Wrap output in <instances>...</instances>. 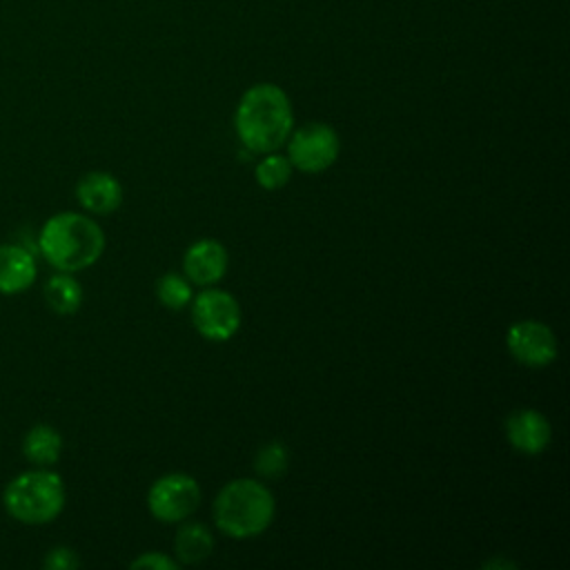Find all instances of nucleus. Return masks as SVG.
Segmentation results:
<instances>
[{
	"mask_svg": "<svg viewBox=\"0 0 570 570\" xmlns=\"http://www.w3.org/2000/svg\"><path fill=\"white\" fill-rule=\"evenodd\" d=\"M38 249L58 272L76 274L91 267L102 256L105 234L94 218L76 212H60L40 227Z\"/></svg>",
	"mask_w": 570,
	"mask_h": 570,
	"instance_id": "obj_2",
	"label": "nucleus"
},
{
	"mask_svg": "<svg viewBox=\"0 0 570 570\" xmlns=\"http://www.w3.org/2000/svg\"><path fill=\"white\" fill-rule=\"evenodd\" d=\"M234 129L243 147L254 154L285 147L294 129V109L285 89L274 82H256L245 89L234 111Z\"/></svg>",
	"mask_w": 570,
	"mask_h": 570,
	"instance_id": "obj_1",
	"label": "nucleus"
},
{
	"mask_svg": "<svg viewBox=\"0 0 570 570\" xmlns=\"http://www.w3.org/2000/svg\"><path fill=\"white\" fill-rule=\"evenodd\" d=\"M483 568H514L512 561H501V559H494V561H488L483 563Z\"/></svg>",
	"mask_w": 570,
	"mask_h": 570,
	"instance_id": "obj_21",
	"label": "nucleus"
},
{
	"mask_svg": "<svg viewBox=\"0 0 570 570\" xmlns=\"http://www.w3.org/2000/svg\"><path fill=\"white\" fill-rule=\"evenodd\" d=\"M76 198L89 214L107 216L122 205V185L109 171H89L76 183Z\"/></svg>",
	"mask_w": 570,
	"mask_h": 570,
	"instance_id": "obj_11",
	"label": "nucleus"
},
{
	"mask_svg": "<svg viewBox=\"0 0 570 570\" xmlns=\"http://www.w3.org/2000/svg\"><path fill=\"white\" fill-rule=\"evenodd\" d=\"M131 568H151V570H176L178 568V561L167 557V554H160V552H145L140 554L138 559L131 561Z\"/></svg>",
	"mask_w": 570,
	"mask_h": 570,
	"instance_id": "obj_20",
	"label": "nucleus"
},
{
	"mask_svg": "<svg viewBox=\"0 0 570 570\" xmlns=\"http://www.w3.org/2000/svg\"><path fill=\"white\" fill-rule=\"evenodd\" d=\"M292 163L287 160V156H281L276 151H269V154H263V158L258 160L256 169H254V176H256V183L263 187V189H281L289 183L292 178Z\"/></svg>",
	"mask_w": 570,
	"mask_h": 570,
	"instance_id": "obj_16",
	"label": "nucleus"
},
{
	"mask_svg": "<svg viewBox=\"0 0 570 570\" xmlns=\"http://www.w3.org/2000/svg\"><path fill=\"white\" fill-rule=\"evenodd\" d=\"M156 296L165 307L183 309L191 303L194 289H191V283L187 276L169 272L156 281Z\"/></svg>",
	"mask_w": 570,
	"mask_h": 570,
	"instance_id": "obj_17",
	"label": "nucleus"
},
{
	"mask_svg": "<svg viewBox=\"0 0 570 570\" xmlns=\"http://www.w3.org/2000/svg\"><path fill=\"white\" fill-rule=\"evenodd\" d=\"M285 145L292 167L305 174L325 171L336 163L341 151V138L327 122H307L298 129H292Z\"/></svg>",
	"mask_w": 570,
	"mask_h": 570,
	"instance_id": "obj_5",
	"label": "nucleus"
},
{
	"mask_svg": "<svg viewBox=\"0 0 570 570\" xmlns=\"http://www.w3.org/2000/svg\"><path fill=\"white\" fill-rule=\"evenodd\" d=\"M287 461H289L287 448L281 441H269L258 450L254 459V468L263 479H278L281 474H285Z\"/></svg>",
	"mask_w": 570,
	"mask_h": 570,
	"instance_id": "obj_18",
	"label": "nucleus"
},
{
	"mask_svg": "<svg viewBox=\"0 0 570 570\" xmlns=\"http://www.w3.org/2000/svg\"><path fill=\"white\" fill-rule=\"evenodd\" d=\"M200 485L191 474L171 472L156 479L147 492V508L163 523H180L196 512Z\"/></svg>",
	"mask_w": 570,
	"mask_h": 570,
	"instance_id": "obj_6",
	"label": "nucleus"
},
{
	"mask_svg": "<svg viewBox=\"0 0 570 570\" xmlns=\"http://www.w3.org/2000/svg\"><path fill=\"white\" fill-rule=\"evenodd\" d=\"M276 514L272 490L254 479L229 481L214 501L216 528L232 539H252L269 528Z\"/></svg>",
	"mask_w": 570,
	"mask_h": 570,
	"instance_id": "obj_3",
	"label": "nucleus"
},
{
	"mask_svg": "<svg viewBox=\"0 0 570 570\" xmlns=\"http://www.w3.org/2000/svg\"><path fill=\"white\" fill-rule=\"evenodd\" d=\"M214 552V534L203 523H185L174 539V554L178 563H200Z\"/></svg>",
	"mask_w": 570,
	"mask_h": 570,
	"instance_id": "obj_14",
	"label": "nucleus"
},
{
	"mask_svg": "<svg viewBox=\"0 0 570 570\" xmlns=\"http://www.w3.org/2000/svg\"><path fill=\"white\" fill-rule=\"evenodd\" d=\"M65 501V481L49 468L20 472L2 492V503L9 517L27 525L51 523L62 512Z\"/></svg>",
	"mask_w": 570,
	"mask_h": 570,
	"instance_id": "obj_4",
	"label": "nucleus"
},
{
	"mask_svg": "<svg viewBox=\"0 0 570 570\" xmlns=\"http://www.w3.org/2000/svg\"><path fill=\"white\" fill-rule=\"evenodd\" d=\"M505 345L514 361L528 367H546L559 354L552 327H548L541 321H519L510 325L505 334Z\"/></svg>",
	"mask_w": 570,
	"mask_h": 570,
	"instance_id": "obj_8",
	"label": "nucleus"
},
{
	"mask_svg": "<svg viewBox=\"0 0 570 570\" xmlns=\"http://www.w3.org/2000/svg\"><path fill=\"white\" fill-rule=\"evenodd\" d=\"M191 321L207 341H229L240 327V305L225 289L207 287L191 298Z\"/></svg>",
	"mask_w": 570,
	"mask_h": 570,
	"instance_id": "obj_7",
	"label": "nucleus"
},
{
	"mask_svg": "<svg viewBox=\"0 0 570 570\" xmlns=\"http://www.w3.org/2000/svg\"><path fill=\"white\" fill-rule=\"evenodd\" d=\"M505 436L517 452L539 454L548 448V443L552 439V428H550V421L541 412L525 407V410L512 412L508 416Z\"/></svg>",
	"mask_w": 570,
	"mask_h": 570,
	"instance_id": "obj_10",
	"label": "nucleus"
},
{
	"mask_svg": "<svg viewBox=\"0 0 570 570\" xmlns=\"http://www.w3.org/2000/svg\"><path fill=\"white\" fill-rule=\"evenodd\" d=\"M45 301L51 312L60 316L76 314L82 305V287L69 272H58L45 283Z\"/></svg>",
	"mask_w": 570,
	"mask_h": 570,
	"instance_id": "obj_15",
	"label": "nucleus"
},
{
	"mask_svg": "<svg viewBox=\"0 0 570 570\" xmlns=\"http://www.w3.org/2000/svg\"><path fill=\"white\" fill-rule=\"evenodd\" d=\"M78 557L71 548H65V546H58L53 550H49V554L45 557V566L51 568V570H73L78 568Z\"/></svg>",
	"mask_w": 570,
	"mask_h": 570,
	"instance_id": "obj_19",
	"label": "nucleus"
},
{
	"mask_svg": "<svg viewBox=\"0 0 570 570\" xmlns=\"http://www.w3.org/2000/svg\"><path fill=\"white\" fill-rule=\"evenodd\" d=\"M22 454L36 468H51L62 454V436L47 423L33 425L22 439Z\"/></svg>",
	"mask_w": 570,
	"mask_h": 570,
	"instance_id": "obj_13",
	"label": "nucleus"
},
{
	"mask_svg": "<svg viewBox=\"0 0 570 570\" xmlns=\"http://www.w3.org/2000/svg\"><path fill=\"white\" fill-rule=\"evenodd\" d=\"M229 256L220 240L203 238L187 247L183 256V269L191 285H214L227 274Z\"/></svg>",
	"mask_w": 570,
	"mask_h": 570,
	"instance_id": "obj_9",
	"label": "nucleus"
},
{
	"mask_svg": "<svg viewBox=\"0 0 570 570\" xmlns=\"http://www.w3.org/2000/svg\"><path fill=\"white\" fill-rule=\"evenodd\" d=\"M38 276L36 258L24 245H0V294H20Z\"/></svg>",
	"mask_w": 570,
	"mask_h": 570,
	"instance_id": "obj_12",
	"label": "nucleus"
}]
</instances>
